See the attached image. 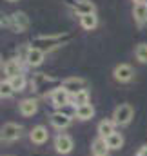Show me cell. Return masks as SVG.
<instances>
[{"label": "cell", "instance_id": "obj_30", "mask_svg": "<svg viewBox=\"0 0 147 156\" xmlns=\"http://www.w3.org/2000/svg\"><path fill=\"white\" fill-rule=\"evenodd\" d=\"M0 67H4V58H2V55H0Z\"/></svg>", "mask_w": 147, "mask_h": 156}, {"label": "cell", "instance_id": "obj_12", "mask_svg": "<svg viewBox=\"0 0 147 156\" xmlns=\"http://www.w3.org/2000/svg\"><path fill=\"white\" fill-rule=\"evenodd\" d=\"M4 75H5V78H7V80L18 76V75H24V71H22V62H20L18 58L7 60V62L4 64Z\"/></svg>", "mask_w": 147, "mask_h": 156}, {"label": "cell", "instance_id": "obj_20", "mask_svg": "<svg viewBox=\"0 0 147 156\" xmlns=\"http://www.w3.org/2000/svg\"><path fill=\"white\" fill-rule=\"evenodd\" d=\"M80 26H82V29H85V31H93V29L98 26V16H96V13L80 16Z\"/></svg>", "mask_w": 147, "mask_h": 156}, {"label": "cell", "instance_id": "obj_7", "mask_svg": "<svg viewBox=\"0 0 147 156\" xmlns=\"http://www.w3.org/2000/svg\"><path fill=\"white\" fill-rule=\"evenodd\" d=\"M49 122H51V125H53L56 131H64V129L71 127L73 116L67 115V113H64V111H55V113L49 116Z\"/></svg>", "mask_w": 147, "mask_h": 156}, {"label": "cell", "instance_id": "obj_19", "mask_svg": "<svg viewBox=\"0 0 147 156\" xmlns=\"http://www.w3.org/2000/svg\"><path fill=\"white\" fill-rule=\"evenodd\" d=\"M133 16L138 26H144L147 22V4H134L133 5Z\"/></svg>", "mask_w": 147, "mask_h": 156}, {"label": "cell", "instance_id": "obj_13", "mask_svg": "<svg viewBox=\"0 0 147 156\" xmlns=\"http://www.w3.org/2000/svg\"><path fill=\"white\" fill-rule=\"evenodd\" d=\"M47 83H56V80L47 76L45 73H37V75H33V78H31V87L35 91H38V93H44V89L47 87Z\"/></svg>", "mask_w": 147, "mask_h": 156}, {"label": "cell", "instance_id": "obj_16", "mask_svg": "<svg viewBox=\"0 0 147 156\" xmlns=\"http://www.w3.org/2000/svg\"><path fill=\"white\" fill-rule=\"evenodd\" d=\"M44 60H45V53H44L42 49L31 45V49H29V53H27V58H26V64H27L29 67H38V66L44 64Z\"/></svg>", "mask_w": 147, "mask_h": 156}, {"label": "cell", "instance_id": "obj_9", "mask_svg": "<svg viewBox=\"0 0 147 156\" xmlns=\"http://www.w3.org/2000/svg\"><path fill=\"white\" fill-rule=\"evenodd\" d=\"M113 76L116 82L120 83H129L133 78H134V69L129 66V64H118L113 71Z\"/></svg>", "mask_w": 147, "mask_h": 156}, {"label": "cell", "instance_id": "obj_21", "mask_svg": "<svg viewBox=\"0 0 147 156\" xmlns=\"http://www.w3.org/2000/svg\"><path fill=\"white\" fill-rule=\"evenodd\" d=\"M106 144H107V147H109L111 151H118V149H122L124 147V134L122 133H113L109 138H106Z\"/></svg>", "mask_w": 147, "mask_h": 156}, {"label": "cell", "instance_id": "obj_11", "mask_svg": "<svg viewBox=\"0 0 147 156\" xmlns=\"http://www.w3.org/2000/svg\"><path fill=\"white\" fill-rule=\"evenodd\" d=\"M18 113L26 118L35 116L38 113V100L37 98H24V100L18 104Z\"/></svg>", "mask_w": 147, "mask_h": 156}, {"label": "cell", "instance_id": "obj_10", "mask_svg": "<svg viewBox=\"0 0 147 156\" xmlns=\"http://www.w3.org/2000/svg\"><path fill=\"white\" fill-rule=\"evenodd\" d=\"M29 140L31 144L35 145H44L47 140H49V131L45 125H35L31 131H29Z\"/></svg>", "mask_w": 147, "mask_h": 156}, {"label": "cell", "instance_id": "obj_17", "mask_svg": "<svg viewBox=\"0 0 147 156\" xmlns=\"http://www.w3.org/2000/svg\"><path fill=\"white\" fill-rule=\"evenodd\" d=\"M74 118L80 120V122L93 120V118H95V107H93V104H85V105L76 107V109H74Z\"/></svg>", "mask_w": 147, "mask_h": 156}, {"label": "cell", "instance_id": "obj_3", "mask_svg": "<svg viewBox=\"0 0 147 156\" xmlns=\"http://www.w3.org/2000/svg\"><path fill=\"white\" fill-rule=\"evenodd\" d=\"M24 136V127L20 123H15V122H7L0 127V140L2 142H7V144H13L16 140H20Z\"/></svg>", "mask_w": 147, "mask_h": 156}, {"label": "cell", "instance_id": "obj_6", "mask_svg": "<svg viewBox=\"0 0 147 156\" xmlns=\"http://www.w3.org/2000/svg\"><path fill=\"white\" fill-rule=\"evenodd\" d=\"M29 27V16L24 11H15L11 15V31L13 33H24Z\"/></svg>", "mask_w": 147, "mask_h": 156}, {"label": "cell", "instance_id": "obj_29", "mask_svg": "<svg viewBox=\"0 0 147 156\" xmlns=\"http://www.w3.org/2000/svg\"><path fill=\"white\" fill-rule=\"evenodd\" d=\"M134 4H147V0H133Z\"/></svg>", "mask_w": 147, "mask_h": 156}, {"label": "cell", "instance_id": "obj_4", "mask_svg": "<svg viewBox=\"0 0 147 156\" xmlns=\"http://www.w3.org/2000/svg\"><path fill=\"white\" fill-rule=\"evenodd\" d=\"M53 147H55V151H56L58 154L66 156V154H69V153L73 151L74 142H73V138H71L69 134L58 133V134L55 136V140H53Z\"/></svg>", "mask_w": 147, "mask_h": 156}, {"label": "cell", "instance_id": "obj_2", "mask_svg": "<svg viewBox=\"0 0 147 156\" xmlns=\"http://www.w3.org/2000/svg\"><path fill=\"white\" fill-rule=\"evenodd\" d=\"M111 118L116 123V127H127L134 118V109H133L131 104H120V105L114 107Z\"/></svg>", "mask_w": 147, "mask_h": 156}, {"label": "cell", "instance_id": "obj_18", "mask_svg": "<svg viewBox=\"0 0 147 156\" xmlns=\"http://www.w3.org/2000/svg\"><path fill=\"white\" fill-rule=\"evenodd\" d=\"M109 151L111 149L107 147V144H106L104 138L96 136L93 140V144H91V153H93V156H109Z\"/></svg>", "mask_w": 147, "mask_h": 156}, {"label": "cell", "instance_id": "obj_1", "mask_svg": "<svg viewBox=\"0 0 147 156\" xmlns=\"http://www.w3.org/2000/svg\"><path fill=\"white\" fill-rule=\"evenodd\" d=\"M67 40H69L67 35H40L37 38H33L31 45L42 49L44 53H49V51H53V49L62 47Z\"/></svg>", "mask_w": 147, "mask_h": 156}, {"label": "cell", "instance_id": "obj_23", "mask_svg": "<svg viewBox=\"0 0 147 156\" xmlns=\"http://www.w3.org/2000/svg\"><path fill=\"white\" fill-rule=\"evenodd\" d=\"M13 94H15V89H13L11 82L7 78L0 80V98H11Z\"/></svg>", "mask_w": 147, "mask_h": 156}, {"label": "cell", "instance_id": "obj_22", "mask_svg": "<svg viewBox=\"0 0 147 156\" xmlns=\"http://www.w3.org/2000/svg\"><path fill=\"white\" fill-rule=\"evenodd\" d=\"M71 104H73L74 107H80V105L91 104V94H89V91L84 89V91H80V93L73 94V102H71Z\"/></svg>", "mask_w": 147, "mask_h": 156}, {"label": "cell", "instance_id": "obj_8", "mask_svg": "<svg viewBox=\"0 0 147 156\" xmlns=\"http://www.w3.org/2000/svg\"><path fill=\"white\" fill-rule=\"evenodd\" d=\"M71 96L73 94H76V93H80V91H84V89H87V82L84 80V78H80V76H69V78H66L62 83H60Z\"/></svg>", "mask_w": 147, "mask_h": 156}, {"label": "cell", "instance_id": "obj_25", "mask_svg": "<svg viewBox=\"0 0 147 156\" xmlns=\"http://www.w3.org/2000/svg\"><path fill=\"white\" fill-rule=\"evenodd\" d=\"M134 56H136V60H138L140 64H147V44L145 42H142V44L136 45V49H134Z\"/></svg>", "mask_w": 147, "mask_h": 156}, {"label": "cell", "instance_id": "obj_24", "mask_svg": "<svg viewBox=\"0 0 147 156\" xmlns=\"http://www.w3.org/2000/svg\"><path fill=\"white\" fill-rule=\"evenodd\" d=\"M9 82H11V85H13L15 93H20V91H24V89H26V85H27V78H26V75H18V76L11 78Z\"/></svg>", "mask_w": 147, "mask_h": 156}, {"label": "cell", "instance_id": "obj_5", "mask_svg": "<svg viewBox=\"0 0 147 156\" xmlns=\"http://www.w3.org/2000/svg\"><path fill=\"white\" fill-rule=\"evenodd\" d=\"M49 98H51V104L56 107V111H60V109H64L66 105H69L71 102H73V96L62 87V85H58V87H55V91L49 94Z\"/></svg>", "mask_w": 147, "mask_h": 156}, {"label": "cell", "instance_id": "obj_27", "mask_svg": "<svg viewBox=\"0 0 147 156\" xmlns=\"http://www.w3.org/2000/svg\"><path fill=\"white\" fill-rule=\"evenodd\" d=\"M0 27H11V15L0 11Z\"/></svg>", "mask_w": 147, "mask_h": 156}, {"label": "cell", "instance_id": "obj_14", "mask_svg": "<svg viewBox=\"0 0 147 156\" xmlns=\"http://www.w3.org/2000/svg\"><path fill=\"white\" fill-rule=\"evenodd\" d=\"M96 133H98V136L100 138H109L113 133H116V123L113 122V118H104L102 122H98V125H96Z\"/></svg>", "mask_w": 147, "mask_h": 156}, {"label": "cell", "instance_id": "obj_26", "mask_svg": "<svg viewBox=\"0 0 147 156\" xmlns=\"http://www.w3.org/2000/svg\"><path fill=\"white\" fill-rule=\"evenodd\" d=\"M29 49H31V45H27V44H22V45L18 47V60H20V62H26Z\"/></svg>", "mask_w": 147, "mask_h": 156}, {"label": "cell", "instance_id": "obj_31", "mask_svg": "<svg viewBox=\"0 0 147 156\" xmlns=\"http://www.w3.org/2000/svg\"><path fill=\"white\" fill-rule=\"evenodd\" d=\"M7 2H18V0H7Z\"/></svg>", "mask_w": 147, "mask_h": 156}, {"label": "cell", "instance_id": "obj_28", "mask_svg": "<svg viewBox=\"0 0 147 156\" xmlns=\"http://www.w3.org/2000/svg\"><path fill=\"white\" fill-rule=\"evenodd\" d=\"M134 156H147V145H142V147L136 151V154Z\"/></svg>", "mask_w": 147, "mask_h": 156}, {"label": "cell", "instance_id": "obj_15", "mask_svg": "<svg viewBox=\"0 0 147 156\" xmlns=\"http://www.w3.org/2000/svg\"><path fill=\"white\" fill-rule=\"evenodd\" d=\"M73 5V11L74 15L78 16H84V15H91V13H96V7L91 0H76L71 4Z\"/></svg>", "mask_w": 147, "mask_h": 156}]
</instances>
